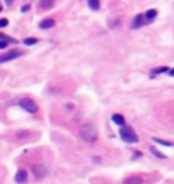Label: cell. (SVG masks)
Here are the masks:
<instances>
[{
    "instance_id": "cell-1",
    "label": "cell",
    "mask_w": 174,
    "mask_h": 184,
    "mask_svg": "<svg viewBox=\"0 0 174 184\" xmlns=\"http://www.w3.org/2000/svg\"><path fill=\"white\" fill-rule=\"evenodd\" d=\"M80 137L84 142L87 144H94L95 141H98V130L97 127L91 123H87V125H83L80 127Z\"/></svg>"
},
{
    "instance_id": "cell-2",
    "label": "cell",
    "mask_w": 174,
    "mask_h": 184,
    "mask_svg": "<svg viewBox=\"0 0 174 184\" xmlns=\"http://www.w3.org/2000/svg\"><path fill=\"white\" fill-rule=\"evenodd\" d=\"M120 137L121 140L125 141L127 144H136V142H139V138H138V134L135 133V130L131 129V127H125L123 126L120 129Z\"/></svg>"
},
{
    "instance_id": "cell-3",
    "label": "cell",
    "mask_w": 174,
    "mask_h": 184,
    "mask_svg": "<svg viewBox=\"0 0 174 184\" xmlns=\"http://www.w3.org/2000/svg\"><path fill=\"white\" fill-rule=\"evenodd\" d=\"M19 106L23 108L25 111L30 112V114H35V112L38 111V106H37V103L33 99H30V97H23V99H21Z\"/></svg>"
},
{
    "instance_id": "cell-4",
    "label": "cell",
    "mask_w": 174,
    "mask_h": 184,
    "mask_svg": "<svg viewBox=\"0 0 174 184\" xmlns=\"http://www.w3.org/2000/svg\"><path fill=\"white\" fill-rule=\"evenodd\" d=\"M21 56H22L21 50H18V49H12V50H10L8 53L3 54L2 57H0V62H7V61H10V60H15L18 57H21Z\"/></svg>"
},
{
    "instance_id": "cell-5",
    "label": "cell",
    "mask_w": 174,
    "mask_h": 184,
    "mask_svg": "<svg viewBox=\"0 0 174 184\" xmlns=\"http://www.w3.org/2000/svg\"><path fill=\"white\" fill-rule=\"evenodd\" d=\"M33 173H34L37 179H42L46 176L48 169L44 164H38V165H34V167H33Z\"/></svg>"
},
{
    "instance_id": "cell-6",
    "label": "cell",
    "mask_w": 174,
    "mask_h": 184,
    "mask_svg": "<svg viewBox=\"0 0 174 184\" xmlns=\"http://www.w3.org/2000/svg\"><path fill=\"white\" fill-rule=\"evenodd\" d=\"M147 23H150V22L147 20L146 15H142V14H139V15H136V16H135V19H133L132 27H133V29H139V27H142V26L147 25Z\"/></svg>"
},
{
    "instance_id": "cell-7",
    "label": "cell",
    "mask_w": 174,
    "mask_h": 184,
    "mask_svg": "<svg viewBox=\"0 0 174 184\" xmlns=\"http://www.w3.org/2000/svg\"><path fill=\"white\" fill-rule=\"evenodd\" d=\"M15 182L18 184H23L27 182V172H26L25 169H21V171H18L16 172V175H15Z\"/></svg>"
},
{
    "instance_id": "cell-8",
    "label": "cell",
    "mask_w": 174,
    "mask_h": 184,
    "mask_svg": "<svg viewBox=\"0 0 174 184\" xmlns=\"http://www.w3.org/2000/svg\"><path fill=\"white\" fill-rule=\"evenodd\" d=\"M124 184H143V179L140 176H131L124 180Z\"/></svg>"
},
{
    "instance_id": "cell-9",
    "label": "cell",
    "mask_w": 174,
    "mask_h": 184,
    "mask_svg": "<svg viewBox=\"0 0 174 184\" xmlns=\"http://www.w3.org/2000/svg\"><path fill=\"white\" fill-rule=\"evenodd\" d=\"M112 121L116 123V125L120 126V127L125 126V119H124V116L120 115V114H114V115L112 116Z\"/></svg>"
},
{
    "instance_id": "cell-10",
    "label": "cell",
    "mask_w": 174,
    "mask_h": 184,
    "mask_svg": "<svg viewBox=\"0 0 174 184\" xmlns=\"http://www.w3.org/2000/svg\"><path fill=\"white\" fill-rule=\"evenodd\" d=\"M54 4V0H40V8L41 10H49Z\"/></svg>"
},
{
    "instance_id": "cell-11",
    "label": "cell",
    "mask_w": 174,
    "mask_h": 184,
    "mask_svg": "<svg viewBox=\"0 0 174 184\" xmlns=\"http://www.w3.org/2000/svg\"><path fill=\"white\" fill-rule=\"evenodd\" d=\"M54 26V20L53 19H44L41 20V23H40V27L41 29H50Z\"/></svg>"
},
{
    "instance_id": "cell-12",
    "label": "cell",
    "mask_w": 174,
    "mask_h": 184,
    "mask_svg": "<svg viewBox=\"0 0 174 184\" xmlns=\"http://www.w3.org/2000/svg\"><path fill=\"white\" fill-rule=\"evenodd\" d=\"M157 14H158V12H157V10H148V11H147V12L144 14V15H146L147 20L151 22L153 19H155V18H157Z\"/></svg>"
},
{
    "instance_id": "cell-13",
    "label": "cell",
    "mask_w": 174,
    "mask_h": 184,
    "mask_svg": "<svg viewBox=\"0 0 174 184\" xmlns=\"http://www.w3.org/2000/svg\"><path fill=\"white\" fill-rule=\"evenodd\" d=\"M87 4L91 10L97 11L99 8V0H87Z\"/></svg>"
},
{
    "instance_id": "cell-14",
    "label": "cell",
    "mask_w": 174,
    "mask_h": 184,
    "mask_svg": "<svg viewBox=\"0 0 174 184\" xmlns=\"http://www.w3.org/2000/svg\"><path fill=\"white\" fill-rule=\"evenodd\" d=\"M150 150H151V153H153L154 156H157V157H158V159H166V156H165V155H162V153H159V150H158V149L151 148Z\"/></svg>"
},
{
    "instance_id": "cell-15",
    "label": "cell",
    "mask_w": 174,
    "mask_h": 184,
    "mask_svg": "<svg viewBox=\"0 0 174 184\" xmlns=\"http://www.w3.org/2000/svg\"><path fill=\"white\" fill-rule=\"evenodd\" d=\"M23 42H25V45H29V46H31V45H35L37 42H38V39H37V38H26Z\"/></svg>"
},
{
    "instance_id": "cell-16",
    "label": "cell",
    "mask_w": 174,
    "mask_h": 184,
    "mask_svg": "<svg viewBox=\"0 0 174 184\" xmlns=\"http://www.w3.org/2000/svg\"><path fill=\"white\" fill-rule=\"evenodd\" d=\"M153 141L158 142V144H161V145H165V146H173L172 142H167V141H163V140H159V138H153Z\"/></svg>"
},
{
    "instance_id": "cell-17",
    "label": "cell",
    "mask_w": 174,
    "mask_h": 184,
    "mask_svg": "<svg viewBox=\"0 0 174 184\" xmlns=\"http://www.w3.org/2000/svg\"><path fill=\"white\" fill-rule=\"evenodd\" d=\"M7 25H8V20H7L6 18H3V19H0V27H6Z\"/></svg>"
},
{
    "instance_id": "cell-18",
    "label": "cell",
    "mask_w": 174,
    "mask_h": 184,
    "mask_svg": "<svg viewBox=\"0 0 174 184\" xmlns=\"http://www.w3.org/2000/svg\"><path fill=\"white\" fill-rule=\"evenodd\" d=\"M167 70H169V69L166 68V66H163V68H159V69H157L154 73H162V72H167Z\"/></svg>"
},
{
    "instance_id": "cell-19",
    "label": "cell",
    "mask_w": 174,
    "mask_h": 184,
    "mask_svg": "<svg viewBox=\"0 0 174 184\" xmlns=\"http://www.w3.org/2000/svg\"><path fill=\"white\" fill-rule=\"evenodd\" d=\"M6 47H7V42L4 39H2L0 41V49H6Z\"/></svg>"
},
{
    "instance_id": "cell-20",
    "label": "cell",
    "mask_w": 174,
    "mask_h": 184,
    "mask_svg": "<svg viewBox=\"0 0 174 184\" xmlns=\"http://www.w3.org/2000/svg\"><path fill=\"white\" fill-rule=\"evenodd\" d=\"M29 10V6H25V7H22V12H26V11Z\"/></svg>"
},
{
    "instance_id": "cell-21",
    "label": "cell",
    "mask_w": 174,
    "mask_h": 184,
    "mask_svg": "<svg viewBox=\"0 0 174 184\" xmlns=\"http://www.w3.org/2000/svg\"><path fill=\"white\" fill-rule=\"evenodd\" d=\"M169 73H170V76H174V69H170Z\"/></svg>"
},
{
    "instance_id": "cell-22",
    "label": "cell",
    "mask_w": 174,
    "mask_h": 184,
    "mask_svg": "<svg viewBox=\"0 0 174 184\" xmlns=\"http://www.w3.org/2000/svg\"><path fill=\"white\" fill-rule=\"evenodd\" d=\"M6 2H7V3H11V2H12V0H6Z\"/></svg>"
}]
</instances>
